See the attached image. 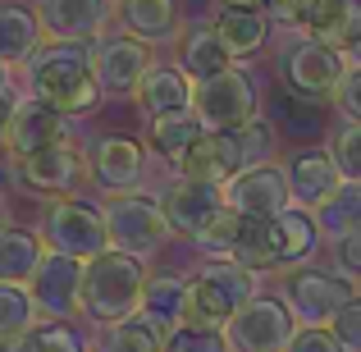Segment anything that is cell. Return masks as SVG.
<instances>
[{"instance_id":"d6986e66","label":"cell","mask_w":361,"mask_h":352,"mask_svg":"<svg viewBox=\"0 0 361 352\" xmlns=\"http://www.w3.org/2000/svg\"><path fill=\"white\" fill-rule=\"evenodd\" d=\"M169 174L197 178V183H211V188H229L233 178L243 174V156H238L233 133H202V138L183 151V160H178Z\"/></svg>"},{"instance_id":"83f0119b","label":"cell","mask_w":361,"mask_h":352,"mask_svg":"<svg viewBox=\"0 0 361 352\" xmlns=\"http://www.w3.org/2000/svg\"><path fill=\"white\" fill-rule=\"evenodd\" d=\"M211 23H215V32H220L224 51H229L233 60H252V55H261L265 42H270V18H265V9H215Z\"/></svg>"},{"instance_id":"4fadbf2b","label":"cell","mask_w":361,"mask_h":352,"mask_svg":"<svg viewBox=\"0 0 361 352\" xmlns=\"http://www.w3.org/2000/svg\"><path fill=\"white\" fill-rule=\"evenodd\" d=\"M156 197H160V211H165L174 238H183V243H197V238H202L224 211H229L224 188L197 183V178H178V174H169L165 188H160Z\"/></svg>"},{"instance_id":"f546056e","label":"cell","mask_w":361,"mask_h":352,"mask_svg":"<svg viewBox=\"0 0 361 352\" xmlns=\"http://www.w3.org/2000/svg\"><path fill=\"white\" fill-rule=\"evenodd\" d=\"M202 133H206V128L197 123V115H165V119H151V123H147V151L174 169L178 160H183V151L192 147Z\"/></svg>"},{"instance_id":"f6af8a7d","label":"cell","mask_w":361,"mask_h":352,"mask_svg":"<svg viewBox=\"0 0 361 352\" xmlns=\"http://www.w3.org/2000/svg\"><path fill=\"white\" fill-rule=\"evenodd\" d=\"M5 224H14V220H9V202H5V193H0V229H5Z\"/></svg>"},{"instance_id":"cb8c5ba5","label":"cell","mask_w":361,"mask_h":352,"mask_svg":"<svg viewBox=\"0 0 361 352\" xmlns=\"http://www.w3.org/2000/svg\"><path fill=\"white\" fill-rule=\"evenodd\" d=\"M270 238H274V261H279V270H298V265H311V256H316V247L325 243L316 229V220H311V211H283L270 220Z\"/></svg>"},{"instance_id":"5bb4252c","label":"cell","mask_w":361,"mask_h":352,"mask_svg":"<svg viewBox=\"0 0 361 352\" xmlns=\"http://www.w3.org/2000/svg\"><path fill=\"white\" fill-rule=\"evenodd\" d=\"M119 0H37V18H42L46 42H73V46H97L106 37L110 18H115Z\"/></svg>"},{"instance_id":"484cf974","label":"cell","mask_w":361,"mask_h":352,"mask_svg":"<svg viewBox=\"0 0 361 352\" xmlns=\"http://www.w3.org/2000/svg\"><path fill=\"white\" fill-rule=\"evenodd\" d=\"M357 28H361V0H311L298 32L316 37V42L334 46V51L343 55L348 42L357 37Z\"/></svg>"},{"instance_id":"30bf717a","label":"cell","mask_w":361,"mask_h":352,"mask_svg":"<svg viewBox=\"0 0 361 352\" xmlns=\"http://www.w3.org/2000/svg\"><path fill=\"white\" fill-rule=\"evenodd\" d=\"M14 174H18V188L42 197V202L78 197V188L92 183L87 178V147H78V138H69V142H60V147L42 151V156L18 160Z\"/></svg>"},{"instance_id":"7a4b0ae2","label":"cell","mask_w":361,"mask_h":352,"mask_svg":"<svg viewBox=\"0 0 361 352\" xmlns=\"http://www.w3.org/2000/svg\"><path fill=\"white\" fill-rule=\"evenodd\" d=\"M151 270L137 256H123L110 247L106 256L87 261L82 270V316L97 329H115L123 320L142 316V298H147Z\"/></svg>"},{"instance_id":"277c9868","label":"cell","mask_w":361,"mask_h":352,"mask_svg":"<svg viewBox=\"0 0 361 352\" xmlns=\"http://www.w3.org/2000/svg\"><path fill=\"white\" fill-rule=\"evenodd\" d=\"M274 73H279L288 97L307 101V106H325V101H334L338 87H343L348 60L334 46L298 32V37H283L279 42V51H274Z\"/></svg>"},{"instance_id":"52a82bcc","label":"cell","mask_w":361,"mask_h":352,"mask_svg":"<svg viewBox=\"0 0 361 352\" xmlns=\"http://www.w3.org/2000/svg\"><path fill=\"white\" fill-rule=\"evenodd\" d=\"M42 243L46 252L73 256V261H97L110 252V233H106V211L87 197H64V202H46L42 206Z\"/></svg>"},{"instance_id":"7402d4cb","label":"cell","mask_w":361,"mask_h":352,"mask_svg":"<svg viewBox=\"0 0 361 352\" xmlns=\"http://www.w3.org/2000/svg\"><path fill=\"white\" fill-rule=\"evenodd\" d=\"M174 51H178V69L192 83H211V78H220V73L233 69V55L224 51V42H220L211 18H206V23H188Z\"/></svg>"},{"instance_id":"ffe728a7","label":"cell","mask_w":361,"mask_h":352,"mask_svg":"<svg viewBox=\"0 0 361 352\" xmlns=\"http://www.w3.org/2000/svg\"><path fill=\"white\" fill-rule=\"evenodd\" d=\"M115 18L123 32L147 46H178V37H183V5L178 0H119Z\"/></svg>"},{"instance_id":"7bdbcfd3","label":"cell","mask_w":361,"mask_h":352,"mask_svg":"<svg viewBox=\"0 0 361 352\" xmlns=\"http://www.w3.org/2000/svg\"><path fill=\"white\" fill-rule=\"evenodd\" d=\"M343 60H348V69H361V28H357V37H353V42H348Z\"/></svg>"},{"instance_id":"8d00e7d4","label":"cell","mask_w":361,"mask_h":352,"mask_svg":"<svg viewBox=\"0 0 361 352\" xmlns=\"http://www.w3.org/2000/svg\"><path fill=\"white\" fill-rule=\"evenodd\" d=\"M334 270L343 274V279H353V284H361V233H348V238H338L334 247Z\"/></svg>"},{"instance_id":"74e56055","label":"cell","mask_w":361,"mask_h":352,"mask_svg":"<svg viewBox=\"0 0 361 352\" xmlns=\"http://www.w3.org/2000/svg\"><path fill=\"white\" fill-rule=\"evenodd\" d=\"M169 352H229L224 334H197V329H178L169 339Z\"/></svg>"},{"instance_id":"d4e9b609","label":"cell","mask_w":361,"mask_h":352,"mask_svg":"<svg viewBox=\"0 0 361 352\" xmlns=\"http://www.w3.org/2000/svg\"><path fill=\"white\" fill-rule=\"evenodd\" d=\"M42 261H46V243L37 229H27V224H5L0 229V284L27 289L32 274L42 270Z\"/></svg>"},{"instance_id":"7dc6e473","label":"cell","mask_w":361,"mask_h":352,"mask_svg":"<svg viewBox=\"0 0 361 352\" xmlns=\"http://www.w3.org/2000/svg\"><path fill=\"white\" fill-rule=\"evenodd\" d=\"M0 352H23V339H9V344H0Z\"/></svg>"},{"instance_id":"e575fe53","label":"cell","mask_w":361,"mask_h":352,"mask_svg":"<svg viewBox=\"0 0 361 352\" xmlns=\"http://www.w3.org/2000/svg\"><path fill=\"white\" fill-rule=\"evenodd\" d=\"M329 156H334L343 183H361V123H338L329 133Z\"/></svg>"},{"instance_id":"44dd1931","label":"cell","mask_w":361,"mask_h":352,"mask_svg":"<svg viewBox=\"0 0 361 352\" xmlns=\"http://www.w3.org/2000/svg\"><path fill=\"white\" fill-rule=\"evenodd\" d=\"M192 92H197V83L178 64H156L137 92V110L147 123L165 119V115H192Z\"/></svg>"},{"instance_id":"5b68a950","label":"cell","mask_w":361,"mask_h":352,"mask_svg":"<svg viewBox=\"0 0 361 352\" xmlns=\"http://www.w3.org/2000/svg\"><path fill=\"white\" fill-rule=\"evenodd\" d=\"M106 211V233L110 247L123 256H137V261H156L169 243H174V229H169L165 211H160L156 193H123V197H106L101 202Z\"/></svg>"},{"instance_id":"603a6c76","label":"cell","mask_w":361,"mask_h":352,"mask_svg":"<svg viewBox=\"0 0 361 352\" xmlns=\"http://www.w3.org/2000/svg\"><path fill=\"white\" fill-rule=\"evenodd\" d=\"M42 46H46V32H42L37 9L18 5V0H0V64L23 69Z\"/></svg>"},{"instance_id":"9a60e30c","label":"cell","mask_w":361,"mask_h":352,"mask_svg":"<svg viewBox=\"0 0 361 352\" xmlns=\"http://www.w3.org/2000/svg\"><path fill=\"white\" fill-rule=\"evenodd\" d=\"M69 138H73V119H64L60 110H51L46 101H37V97L23 92V101H18V110H14V123H9V138H5V156L18 165V160L42 156V151L60 147V142H69Z\"/></svg>"},{"instance_id":"ba28073f","label":"cell","mask_w":361,"mask_h":352,"mask_svg":"<svg viewBox=\"0 0 361 352\" xmlns=\"http://www.w3.org/2000/svg\"><path fill=\"white\" fill-rule=\"evenodd\" d=\"M192 115L206 133H238L243 123L261 119V87L247 69L233 64L229 73L211 83H197L192 92Z\"/></svg>"},{"instance_id":"ac0fdd59","label":"cell","mask_w":361,"mask_h":352,"mask_svg":"<svg viewBox=\"0 0 361 352\" xmlns=\"http://www.w3.org/2000/svg\"><path fill=\"white\" fill-rule=\"evenodd\" d=\"M283 178H288V193L298 211H316L320 202L334 197V188L343 183L329 147H293L283 156Z\"/></svg>"},{"instance_id":"1f68e13d","label":"cell","mask_w":361,"mask_h":352,"mask_svg":"<svg viewBox=\"0 0 361 352\" xmlns=\"http://www.w3.org/2000/svg\"><path fill=\"white\" fill-rule=\"evenodd\" d=\"M23 352H92V339L73 320H37L23 334Z\"/></svg>"},{"instance_id":"ee69618b","label":"cell","mask_w":361,"mask_h":352,"mask_svg":"<svg viewBox=\"0 0 361 352\" xmlns=\"http://www.w3.org/2000/svg\"><path fill=\"white\" fill-rule=\"evenodd\" d=\"M215 9H265V0H215Z\"/></svg>"},{"instance_id":"7c38bea8","label":"cell","mask_w":361,"mask_h":352,"mask_svg":"<svg viewBox=\"0 0 361 352\" xmlns=\"http://www.w3.org/2000/svg\"><path fill=\"white\" fill-rule=\"evenodd\" d=\"M87 178L97 193L106 197H123V193H142L147 183V151L137 138L123 133H101L87 147Z\"/></svg>"},{"instance_id":"bcb514c9","label":"cell","mask_w":361,"mask_h":352,"mask_svg":"<svg viewBox=\"0 0 361 352\" xmlns=\"http://www.w3.org/2000/svg\"><path fill=\"white\" fill-rule=\"evenodd\" d=\"M9 83H14V69H9V64H0V87H9Z\"/></svg>"},{"instance_id":"3957f363","label":"cell","mask_w":361,"mask_h":352,"mask_svg":"<svg viewBox=\"0 0 361 352\" xmlns=\"http://www.w3.org/2000/svg\"><path fill=\"white\" fill-rule=\"evenodd\" d=\"M256 293H261V274L243 270L233 256H224V261H202L192 274H188L183 329H197V334H224L229 320L238 316Z\"/></svg>"},{"instance_id":"4dcf8cb0","label":"cell","mask_w":361,"mask_h":352,"mask_svg":"<svg viewBox=\"0 0 361 352\" xmlns=\"http://www.w3.org/2000/svg\"><path fill=\"white\" fill-rule=\"evenodd\" d=\"M92 352H169V334H160L147 316H133L115 329H101L92 339Z\"/></svg>"},{"instance_id":"8fae6325","label":"cell","mask_w":361,"mask_h":352,"mask_svg":"<svg viewBox=\"0 0 361 352\" xmlns=\"http://www.w3.org/2000/svg\"><path fill=\"white\" fill-rule=\"evenodd\" d=\"M151 69H156V46L128 32H106L92 46V73L106 97H137Z\"/></svg>"},{"instance_id":"836d02e7","label":"cell","mask_w":361,"mask_h":352,"mask_svg":"<svg viewBox=\"0 0 361 352\" xmlns=\"http://www.w3.org/2000/svg\"><path fill=\"white\" fill-rule=\"evenodd\" d=\"M238 142V156H243V169H256V165H274V151H279V133H274V119H252L233 133Z\"/></svg>"},{"instance_id":"60d3db41","label":"cell","mask_w":361,"mask_h":352,"mask_svg":"<svg viewBox=\"0 0 361 352\" xmlns=\"http://www.w3.org/2000/svg\"><path fill=\"white\" fill-rule=\"evenodd\" d=\"M288 352H343L338 339L329 329H298V339L288 344Z\"/></svg>"},{"instance_id":"f1b7e54d","label":"cell","mask_w":361,"mask_h":352,"mask_svg":"<svg viewBox=\"0 0 361 352\" xmlns=\"http://www.w3.org/2000/svg\"><path fill=\"white\" fill-rule=\"evenodd\" d=\"M311 220H316V229L329 247L348 233H361V183H338L334 197L311 211Z\"/></svg>"},{"instance_id":"4316f807","label":"cell","mask_w":361,"mask_h":352,"mask_svg":"<svg viewBox=\"0 0 361 352\" xmlns=\"http://www.w3.org/2000/svg\"><path fill=\"white\" fill-rule=\"evenodd\" d=\"M142 316L160 329V334L174 339L183 329V316H188V274H169V270H156L147 284V298H142Z\"/></svg>"},{"instance_id":"ab89813d","label":"cell","mask_w":361,"mask_h":352,"mask_svg":"<svg viewBox=\"0 0 361 352\" xmlns=\"http://www.w3.org/2000/svg\"><path fill=\"white\" fill-rule=\"evenodd\" d=\"M311 0H265V18L279 28H302V14H307Z\"/></svg>"},{"instance_id":"d6a6232c","label":"cell","mask_w":361,"mask_h":352,"mask_svg":"<svg viewBox=\"0 0 361 352\" xmlns=\"http://www.w3.org/2000/svg\"><path fill=\"white\" fill-rule=\"evenodd\" d=\"M37 302L27 289H9V284H0V344H9V339H23L27 329L37 325Z\"/></svg>"},{"instance_id":"9c48e42d","label":"cell","mask_w":361,"mask_h":352,"mask_svg":"<svg viewBox=\"0 0 361 352\" xmlns=\"http://www.w3.org/2000/svg\"><path fill=\"white\" fill-rule=\"evenodd\" d=\"M298 320L283 307L279 293H256L252 302L229 320L224 329V348L229 352H288V344L298 339Z\"/></svg>"},{"instance_id":"f35d334b","label":"cell","mask_w":361,"mask_h":352,"mask_svg":"<svg viewBox=\"0 0 361 352\" xmlns=\"http://www.w3.org/2000/svg\"><path fill=\"white\" fill-rule=\"evenodd\" d=\"M334 106L343 110L348 123H361V69H348V78H343V87H338Z\"/></svg>"},{"instance_id":"e0dca14e","label":"cell","mask_w":361,"mask_h":352,"mask_svg":"<svg viewBox=\"0 0 361 352\" xmlns=\"http://www.w3.org/2000/svg\"><path fill=\"white\" fill-rule=\"evenodd\" d=\"M224 202H229V211H238L243 220H274V215L293 211V193H288V178H283V165L243 169V174L224 188Z\"/></svg>"},{"instance_id":"2e32d148","label":"cell","mask_w":361,"mask_h":352,"mask_svg":"<svg viewBox=\"0 0 361 352\" xmlns=\"http://www.w3.org/2000/svg\"><path fill=\"white\" fill-rule=\"evenodd\" d=\"M82 270H87V265L73 261V256L46 252L42 270H37L32 284H27L42 320H73L82 311Z\"/></svg>"},{"instance_id":"6da1fadb","label":"cell","mask_w":361,"mask_h":352,"mask_svg":"<svg viewBox=\"0 0 361 352\" xmlns=\"http://www.w3.org/2000/svg\"><path fill=\"white\" fill-rule=\"evenodd\" d=\"M23 83L27 97L46 101L64 119L92 115L106 101V92L97 87V73H92V46H73V42H46L23 64Z\"/></svg>"},{"instance_id":"b9f144b4","label":"cell","mask_w":361,"mask_h":352,"mask_svg":"<svg viewBox=\"0 0 361 352\" xmlns=\"http://www.w3.org/2000/svg\"><path fill=\"white\" fill-rule=\"evenodd\" d=\"M18 101H23L18 83L0 87V147H5V138H9V123H14V110H18Z\"/></svg>"},{"instance_id":"d590c367","label":"cell","mask_w":361,"mask_h":352,"mask_svg":"<svg viewBox=\"0 0 361 352\" xmlns=\"http://www.w3.org/2000/svg\"><path fill=\"white\" fill-rule=\"evenodd\" d=\"M329 334L338 339V348H343V352H361V293H357V298L334 316Z\"/></svg>"},{"instance_id":"8992f818","label":"cell","mask_w":361,"mask_h":352,"mask_svg":"<svg viewBox=\"0 0 361 352\" xmlns=\"http://www.w3.org/2000/svg\"><path fill=\"white\" fill-rule=\"evenodd\" d=\"M274 293L283 298V307L293 311V320L302 329H329L338 311L357 298V284L343 279L338 270H329V265L311 261V265H298V270L279 274Z\"/></svg>"}]
</instances>
